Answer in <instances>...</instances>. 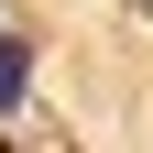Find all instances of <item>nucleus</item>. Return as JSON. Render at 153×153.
<instances>
[{"label": "nucleus", "mask_w": 153, "mask_h": 153, "mask_svg": "<svg viewBox=\"0 0 153 153\" xmlns=\"http://www.w3.org/2000/svg\"><path fill=\"white\" fill-rule=\"evenodd\" d=\"M22 99H33V44L0 33V109H22Z\"/></svg>", "instance_id": "1"}]
</instances>
